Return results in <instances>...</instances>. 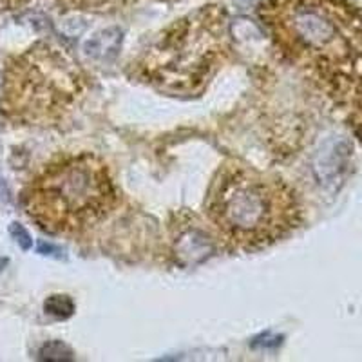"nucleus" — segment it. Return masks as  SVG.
<instances>
[{"mask_svg":"<svg viewBox=\"0 0 362 362\" xmlns=\"http://www.w3.org/2000/svg\"><path fill=\"white\" fill-rule=\"evenodd\" d=\"M259 17L281 57L362 141V9L354 0H263Z\"/></svg>","mask_w":362,"mask_h":362,"instance_id":"obj_1","label":"nucleus"},{"mask_svg":"<svg viewBox=\"0 0 362 362\" xmlns=\"http://www.w3.org/2000/svg\"><path fill=\"white\" fill-rule=\"evenodd\" d=\"M206 216L225 247L254 252L296 230L303 209L284 180L226 161L209 189Z\"/></svg>","mask_w":362,"mask_h":362,"instance_id":"obj_2","label":"nucleus"},{"mask_svg":"<svg viewBox=\"0 0 362 362\" xmlns=\"http://www.w3.org/2000/svg\"><path fill=\"white\" fill-rule=\"evenodd\" d=\"M116 206L118 189L107 165L89 153L49 163L25 192L28 214L49 234H82Z\"/></svg>","mask_w":362,"mask_h":362,"instance_id":"obj_3","label":"nucleus"},{"mask_svg":"<svg viewBox=\"0 0 362 362\" xmlns=\"http://www.w3.org/2000/svg\"><path fill=\"white\" fill-rule=\"evenodd\" d=\"M228 53L225 15L205 9L180 21L138 62V71L161 90L190 95L218 71Z\"/></svg>","mask_w":362,"mask_h":362,"instance_id":"obj_4","label":"nucleus"},{"mask_svg":"<svg viewBox=\"0 0 362 362\" xmlns=\"http://www.w3.org/2000/svg\"><path fill=\"white\" fill-rule=\"evenodd\" d=\"M82 90L78 67L53 49L31 51L13 67L8 98L13 111L49 118L66 111Z\"/></svg>","mask_w":362,"mask_h":362,"instance_id":"obj_5","label":"nucleus"},{"mask_svg":"<svg viewBox=\"0 0 362 362\" xmlns=\"http://www.w3.org/2000/svg\"><path fill=\"white\" fill-rule=\"evenodd\" d=\"M44 310L57 319H69L74 313V303L69 296H49L45 299Z\"/></svg>","mask_w":362,"mask_h":362,"instance_id":"obj_6","label":"nucleus"},{"mask_svg":"<svg viewBox=\"0 0 362 362\" xmlns=\"http://www.w3.org/2000/svg\"><path fill=\"white\" fill-rule=\"evenodd\" d=\"M38 358H42V361H71L73 351L64 342L51 341L42 346L40 351H38Z\"/></svg>","mask_w":362,"mask_h":362,"instance_id":"obj_7","label":"nucleus"},{"mask_svg":"<svg viewBox=\"0 0 362 362\" xmlns=\"http://www.w3.org/2000/svg\"><path fill=\"white\" fill-rule=\"evenodd\" d=\"M9 234H11V238L15 239V241H17V245L22 250H29V248L33 247V239H31L29 232L25 230L21 223H11V225H9Z\"/></svg>","mask_w":362,"mask_h":362,"instance_id":"obj_8","label":"nucleus"},{"mask_svg":"<svg viewBox=\"0 0 362 362\" xmlns=\"http://www.w3.org/2000/svg\"><path fill=\"white\" fill-rule=\"evenodd\" d=\"M37 250H38V254H42V255H57V254H60V248L53 247V245H49V243H45V241H40V243H38Z\"/></svg>","mask_w":362,"mask_h":362,"instance_id":"obj_9","label":"nucleus"},{"mask_svg":"<svg viewBox=\"0 0 362 362\" xmlns=\"http://www.w3.org/2000/svg\"><path fill=\"white\" fill-rule=\"evenodd\" d=\"M8 263H9V259H8V257H0V272L4 270L6 267H8Z\"/></svg>","mask_w":362,"mask_h":362,"instance_id":"obj_10","label":"nucleus"}]
</instances>
